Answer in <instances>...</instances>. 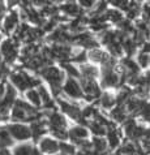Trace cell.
<instances>
[{
    "label": "cell",
    "instance_id": "cell-12",
    "mask_svg": "<svg viewBox=\"0 0 150 155\" xmlns=\"http://www.w3.org/2000/svg\"><path fill=\"white\" fill-rule=\"evenodd\" d=\"M72 41L77 42L78 45L84 46V47H86V48H94V47H97V46H98V43L94 41L93 38L89 35V34H86V33L78 34V35L73 37V38H72Z\"/></svg>",
    "mask_w": 150,
    "mask_h": 155
},
{
    "label": "cell",
    "instance_id": "cell-9",
    "mask_svg": "<svg viewBox=\"0 0 150 155\" xmlns=\"http://www.w3.org/2000/svg\"><path fill=\"white\" fill-rule=\"evenodd\" d=\"M51 52H52V56L55 59L60 60L62 63H65V60L69 59L71 55V47L65 46V45H55L51 48Z\"/></svg>",
    "mask_w": 150,
    "mask_h": 155
},
{
    "label": "cell",
    "instance_id": "cell-37",
    "mask_svg": "<svg viewBox=\"0 0 150 155\" xmlns=\"http://www.w3.org/2000/svg\"><path fill=\"white\" fill-rule=\"evenodd\" d=\"M108 50L112 56H119L120 54H122V45H120L119 42H114L108 45Z\"/></svg>",
    "mask_w": 150,
    "mask_h": 155
},
{
    "label": "cell",
    "instance_id": "cell-34",
    "mask_svg": "<svg viewBox=\"0 0 150 155\" xmlns=\"http://www.w3.org/2000/svg\"><path fill=\"white\" fill-rule=\"evenodd\" d=\"M127 11H128V17H129V18H135L140 11V5L136 2H132V3L128 4Z\"/></svg>",
    "mask_w": 150,
    "mask_h": 155
},
{
    "label": "cell",
    "instance_id": "cell-29",
    "mask_svg": "<svg viewBox=\"0 0 150 155\" xmlns=\"http://www.w3.org/2000/svg\"><path fill=\"white\" fill-rule=\"evenodd\" d=\"M26 98L37 107H39L41 103H42L41 102V97H39V94H38L37 90H29V91L26 93Z\"/></svg>",
    "mask_w": 150,
    "mask_h": 155
},
{
    "label": "cell",
    "instance_id": "cell-52",
    "mask_svg": "<svg viewBox=\"0 0 150 155\" xmlns=\"http://www.w3.org/2000/svg\"><path fill=\"white\" fill-rule=\"evenodd\" d=\"M21 4L24 5V8H29L32 5V0H21Z\"/></svg>",
    "mask_w": 150,
    "mask_h": 155
},
{
    "label": "cell",
    "instance_id": "cell-1",
    "mask_svg": "<svg viewBox=\"0 0 150 155\" xmlns=\"http://www.w3.org/2000/svg\"><path fill=\"white\" fill-rule=\"evenodd\" d=\"M39 114L35 108L29 106L26 102L17 99L15 102L13 110H12V120L13 121H35L39 120Z\"/></svg>",
    "mask_w": 150,
    "mask_h": 155
},
{
    "label": "cell",
    "instance_id": "cell-27",
    "mask_svg": "<svg viewBox=\"0 0 150 155\" xmlns=\"http://www.w3.org/2000/svg\"><path fill=\"white\" fill-rule=\"evenodd\" d=\"M123 64H124V67H125V69H127L125 76L138 74V67H137V64L135 61H132L131 59H125L123 61Z\"/></svg>",
    "mask_w": 150,
    "mask_h": 155
},
{
    "label": "cell",
    "instance_id": "cell-55",
    "mask_svg": "<svg viewBox=\"0 0 150 155\" xmlns=\"http://www.w3.org/2000/svg\"><path fill=\"white\" fill-rule=\"evenodd\" d=\"M145 82H146L148 86H150V72L146 73V77H145Z\"/></svg>",
    "mask_w": 150,
    "mask_h": 155
},
{
    "label": "cell",
    "instance_id": "cell-42",
    "mask_svg": "<svg viewBox=\"0 0 150 155\" xmlns=\"http://www.w3.org/2000/svg\"><path fill=\"white\" fill-rule=\"evenodd\" d=\"M81 114H82V117L84 119H89V117H92V116H94L97 114V111L94 107H86L84 111H81Z\"/></svg>",
    "mask_w": 150,
    "mask_h": 155
},
{
    "label": "cell",
    "instance_id": "cell-32",
    "mask_svg": "<svg viewBox=\"0 0 150 155\" xmlns=\"http://www.w3.org/2000/svg\"><path fill=\"white\" fill-rule=\"evenodd\" d=\"M136 151H137V147L132 143V142H129V143H125L122 149H120L119 155H132V154H135Z\"/></svg>",
    "mask_w": 150,
    "mask_h": 155
},
{
    "label": "cell",
    "instance_id": "cell-3",
    "mask_svg": "<svg viewBox=\"0 0 150 155\" xmlns=\"http://www.w3.org/2000/svg\"><path fill=\"white\" fill-rule=\"evenodd\" d=\"M11 81L13 82V85L16 86L18 90L24 91L29 87H34V86L39 85V80H35L33 77L28 76L26 73L24 72H17V73H13L11 76Z\"/></svg>",
    "mask_w": 150,
    "mask_h": 155
},
{
    "label": "cell",
    "instance_id": "cell-28",
    "mask_svg": "<svg viewBox=\"0 0 150 155\" xmlns=\"http://www.w3.org/2000/svg\"><path fill=\"white\" fill-rule=\"evenodd\" d=\"M97 76H98V69H97V68L88 67V65L82 67V77H85V78H89V80H94Z\"/></svg>",
    "mask_w": 150,
    "mask_h": 155
},
{
    "label": "cell",
    "instance_id": "cell-18",
    "mask_svg": "<svg viewBox=\"0 0 150 155\" xmlns=\"http://www.w3.org/2000/svg\"><path fill=\"white\" fill-rule=\"evenodd\" d=\"M103 86H116L119 84V77L112 71H103Z\"/></svg>",
    "mask_w": 150,
    "mask_h": 155
},
{
    "label": "cell",
    "instance_id": "cell-57",
    "mask_svg": "<svg viewBox=\"0 0 150 155\" xmlns=\"http://www.w3.org/2000/svg\"><path fill=\"white\" fill-rule=\"evenodd\" d=\"M0 64H2V56H0Z\"/></svg>",
    "mask_w": 150,
    "mask_h": 155
},
{
    "label": "cell",
    "instance_id": "cell-25",
    "mask_svg": "<svg viewBox=\"0 0 150 155\" xmlns=\"http://www.w3.org/2000/svg\"><path fill=\"white\" fill-rule=\"evenodd\" d=\"M25 12H26V17L30 21H32V22L38 24V25L43 24V18H42V16L38 13V12L32 9V8H25Z\"/></svg>",
    "mask_w": 150,
    "mask_h": 155
},
{
    "label": "cell",
    "instance_id": "cell-49",
    "mask_svg": "<svg viewBox=\"0 0 150 155\" xmlns=\"http://www.w3.org/2000/svg\"><path fill=\"white\" fill-rule=\"evenodd\" d=\"M144 17H145V20L150 22V7H145V9H144Z\"/></svg>",
    "mask_w": 150,
    "mask_h": 155
},
{
    "label": "cell",
    "instance_id": "cell-54",
    "mask_svg": "<svg viewBox=\"0 0 150 155\" xmlns=\"http://www.w3.org/2000/svg\"><path fill=\"white\" fill-rule=\"evenodd\" d=\"M150 51V43H145L144 45V54H146Z\"/></svg>",
    "mask_w": 150,
    "mask_h": 155
},
{
    "label": "cell",
    "instance_id": "cell-53",
    "mask_svg": "<svg viewBox=\"0 0 150 155\" xmlns=\"http://www.w3.org/2000/svg\"><path fill=\"white\" fill-rule=\"evenodd\" d=\"M4 93H5V86L3 84H0V99L4 97Z\"/></svg>",
    "mask_w": 150,
    "mask_h": 155
},
{
    "label": "cell",
    "instance_id": "cell-35",
    "mask_svg": "<svg viewBox=\"0 0 150 155\" xmlns=\"http://www.w3.org/2000/svg\"><path fill=\"white\" fill-rule=\"evenodd\" d=\"M59 150L62 155H75V147L72 145H67V143H59Z\"/></svg>",
    "mask_w": 150,
    "mask_h": 155
},
{
    "label": "cell",
    "instance_id": "cell-31",
    "mask_svg": "<svg viewBox=\"0 0 150 155\" xmlns=\"http://www.w3.org/2000/svg\"><path fill=\"white\" fill-rule=\"evenodd\" d=\"M136 128H137V124L133 119H129L128 121H125V125H124V129H125V133H127V136H128V138H131L132 140V137H133V133L136 130Z\"/></svg>",
    "mask_w": 150,
    "mask_h": 155
},
{
    "label": "cell",
    "instance_id": "cell-8",
    "mask_svg": "<svg viewBox=\"0 0 150 155\" xmlns=\"http://www.w3.org/2000/svg\"><path fill=\"white\" fill-rule=\"evenodd\" d=\"M60 106H62V110L65 112L68 116H71L73 120H76V121H78L81 124H86V121H85V119L82 117V114H81V110L78 108V107H76L73 104H69V103L67 102H63L60 101Z\"/></svg>",
    "mask_w": 150,
    "mask_h": 155
},
{
    "label": "cell",
    "instance_id": "cell-15",
    "mask_svg": "<svg viewBox=\"0 0 150 155\" xmlns=\"http://www.w3.org/2000/svg\"><path fill=\"white\" fill-rule=\"evenodd\" d=\"M46 125H45V121L42 120H35V121L32 123V127H30V132H32V136L34 137L35 140H38L39 137L46 133Z\"/></svg>",
    "mask_w": 150,
    "mask_h": 155
},
{
    "label": "cell",
    "instance_id": "cell-4",
    "mask_svg": "<svg viewBox=\"0 0 150 155\" xmlns=\"http://www.w3.org/2000/svg\"><path fill=\"white\" fill-rule=\"evenodd\" d=\"M16 102V91L11 85L7 86V91L4 93V97L0 102V120H5L11 107Z\"/></svg>",
    "mask_w": 150,
    "mask_h": 155
},
{
    "label": "cell",
    "instance_id": "cell-14",
    "mask_svg": "<svg viewBox=\"0 0 150 155\" xmlns=\"http://www.w3.org/2000/svg\"><path fill=\"white\" fill-rule=\"evenodd\" d=\"M48 125H50V128H63V129H65L67 121L62 115L54 112V114H51L48 116Z\"/></svg>",
    "mask_w": 150,
    "mask_h": 155
},
{
    "label": "cell",
    "instance_id": "cell-36",
    "mask_svg": "<svg viewBox=\"0 0 150 155\" xmlns=\"http://www.w3.org/2000/svg\"><path fill=\"white\" fill-rule=\"evenodd\" d=\"M123 47H124V50L127 51L128 55H132L136 51V43L132 41V39H124Z\"/></svg>",
    "mask_w": 150,
    "mask_h": 155
},
{
    "label": "cell",
    "instance_id": "cell-13",
    "mask_svg": "<svg viewBox=\"0 0 150 155\" xmlns=\"http://www.w3.org/2000/svg\"><path fill=\"white\" fill-rule=\"evenodd\" d=\"M89 136L88 130L84 127H75L68 132V137L72 138V141H78V140H85Z\"/></svg>",
    "mask_w": 150,
    "mask_h": 155
},
{
    "label": "cell",
    "instance_id": "cell-48",
    "mask_svg": "<svg viewBox=\"0 0 150 155\" xmlns=\"http://www.w3.org/2000/svg\"><path fill=\"white\" fill-rule=\"evenodd\" d=\"M80 3H81V5H82V7L90 8L94 3H95V0H80Z\"/></svg>",
    "mask_w": 150,
    "mask_h": 155
},
{
    "label": "cell",
    "instance_id": "cell-40",
    "mask_svg": "<svg viewBox=\"0 0 150 155\" xmlns=\"http://www.w3.org/2000/svg\"><path fill=\"white\" fill-rule=\"evenodd\" d=\"M107 2L114 4V5L118 8H122V9H127L128 4H129V0H107Z\"/></svg>",
    "mask_w": 150,
    "mask_h": 155
},
{
    "label": "cell",
    "instance_id": "cell-58",
    "mask_svg": "<svg viewBox=\"0 0 150 155\" xmlns=\"http://www.w3.org/2000/svg\"><path fill=\"white\" fill-rule=\"evenodd\" d=\"M0 38H2V37H0Z\"/></svg>",
    "mask_w": 150,
    "mask_h": 155
},
{
    "label": "cell",
    "instance_id": "cell-7",
    "mask_svg": "<svg viewBox=\"0 0 150 155\" xmlns=\"http://www.w3.org/2000/svg\"><path fill=\"white\" fill-rule=\"evenodd\" d=\"M81 85H82L84 91L86 93V95H88V98H86L88 101H92L93 98L101 97L99 87H98V85L94 82V80H89V78L82 77V78H81Z\"/></svg>",
    "mask_w": 150,
    "mask_h": 155
},
{
    "label": "cell",
    "instance_id": "cell-16",
    "mask_svg": "<svg viewBox=\"0 0 150 155\" xmlns=\"http://www.w3.org/2000/svg\"><path fill=\"white\" fill-rule=\"evenodd\" d=\"M110 130L107 132V134H108V145H110V147L111 149H115V147H118L119 143H120V133L118 129H115L112 124H110Z\"/></svg>",
    "mask_w": 150,
    "mask_h": 155
},
{
    "label": "cell",
    "instance_id": "cell-43",
    "mask_svg": "<svg viewBox=\"0 0 150 155\" xmlns=\"http://www.w3.org/2000/svg\"><path fill=\"white\" fill-rule=\"evenodd\" d=\"M63 65H64V68H65V69H67V72L69 73V77H77V76L80 74L78 71H77L75 67L69 65V64H65V63H63Z\"/></svg>",
    "mask_w": 150,
    "mask_h": 155
},
{
    "label": "cell",
    "instance_id": "cell-33",
    "mask_svg": "<svg viewBox=\"0 0 150 155\" xmlns=\"http://www.w3.org/2000/svg\"><path fill=\"white\" fill-rule=\"evenodd\" d=\"M50 132L59 140H67L68 138V132L63 128H50Z\"/></svg>",
    "mask_w": 150,
    "mask_h": 155
},
{
    "label": "cell",
    "instance_id": "cell-45",
    "mask_svg": "<svg viewBox=\"0 0 150 155\" xmlns=\"http://www.w3.org/2000/svg\"><path fill=\"white\" fill-rule=\"evenodd\" d=\"M138 63L141 64V67H146L148 65V63H149V56L146 54H141L140 56H138Z\"/></svg>",
    "mask_w": 150,
    "mask_h": 155
},
{
    "label": "cell",
    "instance_id": "cell-21",
    "mask_svg": "<svg viewBox=\"0 0 150 155\" xmlns=\"http://www.w3.org/2000/svg\"><path fill=\"white\" fill-rule=\"evenodd\" d=\"M65 15H69V16H80L81 15V9L73 3H68V4H64V5L60 7Z\"/></svg>",
    "mask_w": 150,
    "mask_h": 155
},
{
    "label": "cell",
    "instance_id": "cell-30",
    "mask_svg": "<svg viewBox=\"0 0 150 155\" xmlns=\"http://www.w3.org/2000/svg\"><path fill=\"white\" fill-rule=\"evenodd\" d=\"M90 129H92V132L95 136H105L106 133H107L106 127H103L102 124L97 123V121H93L92 124H90Z\"/></svg>",
    "mask_w": 150,
    "mask_h": 155
},
{
    "label": "cell",
    "instance_id": "cell-6",
    "mask_svg": "<svg viewBox=\"0 0 150 155\" xmlns=\"http://www.w3.org/2000/svg\"><path fill=\"white\" fill-rule=\"evenodd\" d=\"M2 52L5 58V61L7 63H13L16 58H17V45H16V41H12V39H8L5 42H3L2 45Z\"/></svg>",
    "mask_w": 150,
    "mask_h": 155
},
{
    "label": "cell",
    "instance_id": "cell-38",
    "mask_svg": "<svg viewBox=\"0 0 150 155\" xmlns=\"http://www.w3.org/2000/svg\"><path fill=\"white\" fill-rule=\"evenodd\" d=\"M129 98H131V91L125 89V90H123V91L118 95V98H116V103H119V104H123V103H124V102H127Z\"/></svg>",
    "mask_w": 150,
    "mask_h": 155
},
{
    "label": "cell",
    "instance_id": "cell-41",
    "mask_svg": "<svg viewBox=\"0 0 150 155\" xmlns=\"http://www.w3.org/2000/svg\"><path fill=\"white\" fill-rule=\"evenodd\" d=\"M119 28L122 29V31L125 34V33H132L133 31V28H132V25L128 22V21H122V22L119 24Z\"/></svg>",
    "mask_w": 150,
    "mask_h": 155
},
{
    "label": "cell",
    "instance_id": "cell-24",
    "mask_svg": "<svg viewBox=\"0 0 150 155\" xmlns=\"http://www.w3.org/2000/svg\"><path fill=\"white\" fill-rule=\"evenodd\" d=\"M111 116H112L118 123H122L127 119V111L123 106H119V107H116V108H114L112 111H111Z\"/></svg>",
    "mask_w": 150,
    "mask_h": 155
},
{
    "label": "cell",
    "instance_id": "cell-44",
    "mask_svg": "<svg viewBox=\"0 0 150 155\" xmlns=\"http://www.w3.org/2000/svg\"><path fill=\"white\" fill-rule=\"evenodd\" d=\"M141 147L144 149V154H150V140L144 138L141 142Z\"/></svg>",
    "mask_w": 150,
    "mask_h": 155
},
{
    "label": "cell",
    "instance_id": "cell-2",
    "mask_svg": "<svg viewBox=\"0 0 150 155\" xmlns=\"http://www.w3.org/2000/svg\"><path fill=\"white\" fill-rule=\"evenodd\" d=\"M39 73L48 81L50 85L52 86V91L55 95H58L60 93V87H62V82L64 78L63 73L55 67H45Z\"/></svg>",
    "mask_w": 150,
    "mask_h": 155
},
{
    "label": "cell",
    "instance_id": "cell-47",
    "mask_svg": "<svg viewBox=\"0 0 150 155\" xmlns=\"http://www.w3.org/2000/svg\"><path fill=\"white\" fill-rule=\"evenodd\" d=\"M75 155H97V154L94 153L92 149H90V150H82V149H80Z\"/></svg>",
    "mask_w": 150,
    "mask_h": 155
},
{
    "label": "cell",
    "instance_id": "cell-11",
    "mask_svg": "<svg viewBox=\"0 0 150 155\" xmlns=\"http://www.w3.org/2000/svg\"><path fill=\"white\" fill-rule=\"evenodd\" d=\"M58 150H59V143L51 138H43L39 142V151L43 154L51 155V154H55Z\"/></svg>",
    "mask_w": 150,
    "mask_h": 155
},
{
    "label": "cell",
    "instance_id": "cell-17",
    "mask_svg": "<svg viewBox=\"0 0 150 155\" xmlns=\"http://www.w3.org/2000/svg\"><path fill=\"white\" fill-rule=\"evenodd\" d=\"M92 147L94 149L93 151L97 155H103V154L107 151V142H106V140L97 137V138H94V140H93Z\"/></svg>",
    "mask_w": 150,
    "mask_h": 155
},
{
    "label": "cell",
    "instance_id": "cell-26",
    "mask_svg": "<svg viewBox=\"0 0 150 155\" xmlns=\"http://www.w3.org/2000/svg\"><path fill=\"white\" fill-rule=\"evenodd\" d=\"M89 58L92 59V60H94V61H98V63H102V64H103L110 56H108L107 54L99 51V50H93V51H90Z\"/></svg>",
    "mask_w": 150,
    "mask_h": 155
},
{
    "label": "cell",
    "instance_id": "cell-22",
    "mask_svg": "<svg viewBox=\"0 0 150 155\" xmlns=\"http://www.w3.org/2000/svg\"><path fill=\"white\" fill-rule=\"evenodd\" d=\"M38 94H39V97H41V102H43V104L46 108H54V103L52 101H51V98L48 95V93L46 91V89L43 87V86H39L38 87Z\"/></svg>",
    "mask_w": 150,
    "mask_h": 155
},
{
    "label": "cell",
    "instance_id": "cell-39",
    "mask_svg": "<svg viewBox=\"0 0 150 155\" xmlns=\"http://www.w3.org/2000/svg\"><path fill=\"white\" fill-rule=\"evenodd\" d=\"M106 16H107V20H111V21H114V22H119V21L122 20V13L118 11H108Z\"/></svg>",
    "mask_w": 150,
    "mask_h": 155
},
{
    "label": "cell",
    "instance_id": "cell-10",
    "mask_svg": "<svg viewBox=\"0 0 150 155\" xmlns=\"http://www.w3.org/2000/svg\"><path fill=\"white\" fill-rule=\"evenodd\" d=\"M64 91H65L67 95H69L72 98H82L84 97V93H82V89L80 87V85L76 82L73 78H69L65 82V86H64Z\"/></svg>",
    "mask_w": 150,
    "mask_h": 155
},
{
    "label": "cell",
    "instance_id": "cell-19",
    "mask_svg": "<svg viewBox=\"0 0 150 155\" xmlns=\"http://www.w3.org/2000/svg\"><path fill=\"white\" fill-rule=\"evenodd\" d=\"M17 22H18V15H17V12H12L4 21V30L7 33H11L16 28Z\"/></svg>",
    "mask_w": 150,
    "mask_h": 155
},
{
    "label": "cell",
    "instance_id": "cell-51",
    "mask_svg": "<svg viewBox=\"0 0 150 155\" xmlns=\"http://www.w3.org/2000/svg\"><path fill=\"white\" fill-rule=\"evenodd\" d=\"M93 29L94 30H103V29H106V25L105 24H97V25H93Z\"/></svg>",
    "mask_w": 150,
    "mask_h": 155
},
{
    "label": "cell",
    "instance_id": "cell-50",
    "mask_svg": "<svg viewBox=\"0 0 150 155\" xmlns=\"http://www.w3.org/2000/svg\"><path fill=\"white\" fill-rule=\"evenodd\" d=\"M47 3V0H32V4H35V5H45Z\"/></svg>",
    "mask_w": 150,
    "mask_h": 155
},
{
    "label": "cell",
    "instance_id": "cell-56",
    "mask_svg": "<svg viewBox=\"0 0 150 155\" xmlns=\"http://www.w3.org/2000/svg\"><path fill=\"white\" fill-rule=\"evenodd\" d=\"M55 2H63V0H55Z\"/></svg>",
    "mask_w": 150,
    "mask_h": 155
},
{
    "label": "cell",
    "instance_id": "cell-23",
    "mask_svg": "<svg viewBox=\"0 0 150 155\" xmlns=\"http://www.w3.org/2000/svg\"><path fill=\"white\" fill-rule=\"evenodd\" d=\"M99 103H101V106L103 107V108L108 110V108H112V107H114V104L116 103V99H115L112 95H110V94L105 93L101 97Z\"/></svg>",
    "mask_w": 150,
    "mask_h": 155
},
{
    "label": "cell",
    "instance_id": "cell-20",
    "mask_svg": "<svg viewBox=\"0 0 150 155\" xmlns=\"http://www.w3.org/2000/svg\"><path fill=\"white\" fill-rule=\"evenodd\" d=\"M33 151H34V147L32 145L22 143V145L16 146L12 155H33Z\"/></svg>",
    "mask_w": 150,
    "mask_h": 155
},
{
    "label": "cell",
    "instance_id": "cell-5",
    "mask_svg": "<svg viewBox=\"0 0 150 155\" xmlns=\"http://www.w3.org/2000/svg\"><path fill=\"white\" fill-rule=\"evenodd\" d=\"M7 129L12 138L17 141H26L32 137L30 128L26 125H22V124H11V125L7 127Z\"/></svg>",
    "mask_w": 150,
    "mask_h": 155
},
{
    "label": "cell",
    "instance_id": "cell-46",
    "mask_svg": "<svg viewBox=\"0 0 150 155\" xmlns=\"http://www.w3.org/2000/svg\"><path fill=\"white\" fill-rule=\"evenodd\" d=\"M86 59H88V56H86L85 52H81V54L77 55L76 58H73V60L76 63H84V61H86Z\"/></svg>",
    "mask_w": 150,
    "mask_h": 155
}]
</instances>
